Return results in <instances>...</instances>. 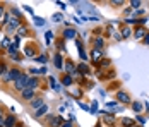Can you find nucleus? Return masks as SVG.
Instances as JSON below:
<instances>
[{
    "instance_id": "f257e3e1",
    "label": "nucleus",
    "mask_w": 149,
    "mask_h": 127,
    "mask_svg": "<svg viewBox=\"0 0 149 127\" xmlns=\"http://www.w3.org/2000/svg\"><path fill=\"white\" fill-rule=\"evenodd\" d=\"M21 74H22V71H21L19 67H10V69H7V71H5V74L2 76V79H0V81H2L3 84H14L15 81L19 79V76H21Z\"/></svg>"
},
{
    "instance_id": "f03ea898",
    "label": "nucleus",
    "mask_w": 149,
    "mask_h": 127,
    "mask_svg": "<svg viewBox=\"0 0 149 127\" xmlns=\"http://www.w3.org/2000/svg\"><path fill=\"white\" fill-rule=\"evenodd\" d=\"M45 122H46L48 127H62V124H63L65 120H63L62 115H52V113H48L45 117Z\"/></svg>"
},
{
    "instance_id": "7ed1b4c3",
    "label": "nucleus",
    "mask_w": 149,
    "mask_h": 127,
    "mask_svg": "<svg viewBox=\"0 0 149 127\" xmlns=\"http://www.w3.org/2000/svg\"><path fill=\"white\" fill-rule=\"evenodd\" d=\"M28 79H29V76H28L26 72H22V74L19 76V79H17L14 84H12V86H14V91H15V93H21V91H24V89H26Z\"/></svg>"
},
{
    "instance_id": "20e7f679",
    "label": "nucleus",
    "mask_w": 149,
    "mask_h": 127,
    "mask_svg": "<svg viewBox=\"0 0 149 127\" xmlns=\"http://www.w3.org/2000/svg\"><path fill=\"white\" fill-rule=\"evenodd\" d=\"M115 98H117V103H123V105H130L132 103V98H130V95L127 93V91H117V95H115Z\"/></svg>"
},
{
    "instance_id": "39448f33",
    "label": "nucleus",
    "mask_w": 149,
    "mask_h": 127,
    "mask_svg": "<svg viewBox=\"0 0 149 127\" xmlns=\"http://www.w3.org/2000/svg\"><path fill=\"white\" fill-rule=\"evenodd\" d=\"M22 22H21V19H15V17H10V21H9V24L5 26V31L7 33H15L17 28L21 26Z\"/></svg>"
},
{
    "instance_id": "423d86ee",
    "label": "nucleus",
    "mask_w": 149,
    "mask_h": 127,
    "mask_svg": "<svg viewBox=\"0 0 149 127\" xmlns=\"http://www.w3.org/2000/svg\"><path fill=\"white\" fill-rule=\"evenodd\" d=\"M77 38V31H75L74 28H63V31H62V40H75Z\"/></svg>"
},
{
    "instance_id": "0eeeda50",
    "label": "nucleus",
    "mask_w": 149,
    "mask_h": 127,
    "mask_svg": "<svg viewBox=\"0 0 149 127\" xmlns=\"http://www.w3.org/2000/svg\"><path fill=\"white\" fill-rule=\"evenodd\" d=\"M132 34H134L135 40H141V41H142V40H144V36L148 34V28H146V26H137V28L132 31Z\"/></svg>"
},
{
    "instance_id": "6e6552de",
    "label": "nucleus",
    "mask_w": 149,
    "mask_h": 127,
    "mask_svg": "<svg viewBox=\"0 0 149 127\" xmlns=\"http://www.w3.org/2000/svg\"><path fill=\"white\" fill-rule=\"evenodd\" d=\"M19 96H21L22 101H28V103H29L33 98H36V91H33V89H28V88H26L24 91H21V93H19Z\"/></svg>"
},
{
    "instance_id": "1a4fd4ad",
    "label": "nucleus",
    "mask_w": 149,
    "mask_h": 127,
    "mask_svg": "<svg viewBox=\"0 0 149 127\" xmlns=\"http://www.w3.org/2000/svg\"><path fill=\"white\" fill-rule=\"evenodd\" d=\"M24 55L29 57V58H36V45L34 43H29L24 46Z\"/></svg>"
},
{
    "instance_id": "9d476101",
    "label": "nucleus",
    "mask_w": 149,
    "mask_h": 127,
    "mask_svg": "<svg viewBox=\"0 0 149 127\" xmlns=\"http://www.w3.org/2000/svg\"><path fill=\"white\" fill-rule=\"evenodd\" d=\"M43 105H45V101H43V98H41V96H36V98H33L29 101V108H33L34 112H36L38 108H41Z\"/></svg>"
},
{
    "instance_id": "9b49d317",
    "label": "nucleus",
    "mask_w": 149,
    "mask_h": 127,
    "mask_svg": "<svg viewBox=\"0 0 149 127\" xmlns=\"http://www.w3.org/2000/svg\"><path fill=\"white\" fill-rule=\"evenodd\" d=\"M75 45H77V50H79V55L82 58V62H86V60H88V53H86V50H84V43L81 41L79 38H75Z\"/></svg>"
},
{
    "instance_id": "f8f14e48",
    "label": "nucleus",
    "mask_w": 149,
    "mask_h": 127,
    "mask_svg": "<svg viewBox=\"0 0 149 127\" xmlns=\"http://www.w3.org/2000/svg\"><path fill=\"white\" fill-rule=\"evenodd\" d=\"M101 58H103V52H101V50H96V48L91 50V62H93L94 65H96Z\"/></svg>"
},
{
    "instance_id": "ddd939ff",
    "label": "nucleus",
    "mask_w": 149,
    "mask_h": 127,
    "mask_svg": "<svg viewBox=\"0 0 149 127\" xmlns=\"http://www.w3.org/2000/svg\"><path fill=\"white\" fill-rule=\"evenodd\" d=\"M19 120H17V117H15V113H7L5 115V126L3 127H14Z\"/></svg>"
},
{
    "instance_id": "4468645a",
    "label": "nucleus",
    "mask_w": 149,
    "mask_h": 127,
    "mask_svg": "<svg viewBox=\"0 0 149 127\" xmlns=\"http://www.w3.org/2000/svg\"><path fill=\"white\" fill-rule=\"evenodd\" d=\"M26 88H28V89H33V91H38V88H40V79H38V77H31L29 76Z\"/></svg>"
},
{
    "instance_id": "2eb2a0df",
    "label": "nucleus",
    "mask_w": 149,
    "mask_h": 127,
    "mask_svg": "<svg viewBox=\"0 0 149 127\" xmlns=\"http://www.w3.org/2000/svg\"><path fill=\"white\" fill-rule=\"evenodd\" d=\"M15 34H17V38H26V36H29V28L26 24H21L15 31Z\"/></svg>"
},
{
    "instance_id": "dca6fc26",
    "label": "nucleus",
    "mask_w": 149,
    "mask_h": 127,
    "mask_svg": "<svg viewBox=\"0 0 149 127\" xmlns=\"http://www.w3.org/2000/svg\"><path fill=\"white\" fill-rule=\"evenodd\" d=\"M75 71L79 72L81 76H89V72H91V69H89V65L86 64V62H81L79 65H77V69Z\"/></svg>"
},
{
    "instance_id": "f3484780",
    "label": "nucleus",
    "mask_w": 149,
    "mask_h": 127,
    "mask_svg": "<svg viewBox=\"0 0 149 127\" xmlns=\"http://www.w3.org/2000/svg\"><path fill=\"white\" fill-rule=\"evenodd\" d=\"M63 62H65V60L62 58V53L57 52V53L53 55V65H55V69H63Z\"/></svg>"
},
{
    "instance_id": "a211bd4d",
    "label": "nucleus",
    "mask_w": 149,
    "mask_h": 127,
    "mask_svg": "<svg viewBox=\"0 0 149 127\" xmlns=\"http://www.w3.org/2000/svg\"><path fill=\"white\" fill-rule=\"evenodd\" d=\"M63 69H65V72L69 74V76H72L75 72V65H74V62L70 60V58H67L65 60V64H63Z\"/></svg>"
},
{
    "instance_id": "6ab92c4d",
    "label": "nucleus",
    "mask_w": 149,
    "mask_h": 127,
    "mask_svg": "<svg viewBox=\"0 0 149 127\" xmlns=\"http://www.w3.org/2000/svg\"><path fill=\"white\" fill-rule=\"evenodd\" d=\"M108 124V126H115V122H117V120H115V115H113V113H110V115H108V113H104V117L103 119H101V124Z\"/></svg>"
},
{
    "instance_id": "aec40b11",
    "label": "nucleus",
    "mask_w": 149,
    "mask_h": 127,
    "mask_svg": "<svg viewBox=\"0 0 149 127\" xmlns=\"http://www.w3.org/2000/svg\"><path fill=\"white\" fill-rule=\"evenodd\" d=\"M46 115H48V105H43L41 108H38L34 112V117L36 119H41V117H46Z\"/></svg>"
},
{
    "instance_id": "412c9836",
    "label": "nucleus",
    "mask_w": 149,
    "mask_h": 127,
    "mask_svg": "<svg viewBox=\"0 0 149 127\" xmlns=\"http://www.w3.org/2000/svg\"><path fill=\"white\" fill-rule=\"evenodd\" d=\"M93 43H94V48H96V50H101V52L104 50V41H103V38H101V36L94 38V40H93Z\"/></svg>"
},
{
    "instance_id": "4be33fe9",
    "label": "nucleus",
    "mask_w": 149,
    "mask_h": 127,
    "mask_svg": "<svg viewBox=\"0 0 149 127\" xmlns=\"http://www.w3.org/2000/svg\"><path fill=\"white\" fill-rule=\"evenodd\" d=\"M120 124H122V127H135V120L134 119H129V117H123L120 120Z\"/></svg>"
},
{
    "instance_id": "5701e85b",
    "label": "nucleus",
    "mask_w": 149,
    "mask_h": 127,
    "mask_svg": "<svg viewBox=\"0 0 149 127\" xmlns=\"http://www.w3.org/2000/svg\"><path fill=\"white\" fill-rule=\"evenodd\" d=\"M130 107H132V110H134L135 113L142 112V101H132V103H130Z\"/></svg>"
},
{
    "instance_id": "b1692460",
    "label": "nucleus",
    "mask_w": 149,
    "mask_h": 127,
    "mask_svg": "<svg viewBox=\"0 0 149 127\" xmlns=\"http://www.w3.org/2000/svg\"><path fill=\"white\" fill-rule=\"evenodd\" d=\"M130 34H132V29L129 28V26H123V28H122V31H120V36H122L123 40H125V38H129Z\"/></svg>"
},
{
    "instance_id": "393cba45",
    "label": "nucleus",
    "mask_w": 149,
    "mask_h": 127,
    "mask_svg": "<svg viewBox=\"0 0 149 127\" xmlns=\"http://www.w3.org/2000/svg\"><path fill=\"white\" fill-rule=\"evenodd\" d=\"M110 65H111V60H110V58H104V57L98 62V64H96V67H98V69H100V67H110Z\"/></svg>"
},
{
    "instance_id": "a878e982",
    "label": "nucleus",
    "mask_w": 149,
    "mask_h": 127,
    "mask_svg": "<svg viewBox=\"0 0 149 127\" xmlns=\"http://www.w3.org/2000/svg\"><path fill=\"white\" fill-rule=\"evenodd\" d=\"M72 83H74V77H72V76H69V74H67V76H63V77H62V84H63V86H70Z\"/></svg>"
},
{
    "instance_id": "bb28decb",
    "label": "nucleus",
    "mask_w": 149,
    "mask_h": 127,
    "mask_svg": "<svg viewBox=\"0 0 149 127\" xmlns=\"http://www.w3.org/2000/svg\"><path fill=\"white\" fill-rule=\"evenodd\" d=\"M17 50H19L17 48V43H10V46L7 48V53L9 55H14V53H17Z\"/></svg>"
},
{
    "instance_id": "cd10ccee",
    "label": "nucleus",
    "mask_w": 149,
    "mask_h": 127,
    "mask_svg": "<svg viewBox=\"0 0 149 127\" xmlns=\"http://www.w3.org/2000/svg\"><path fill=\"white\" fill-rule=\"evenodd\" d=\"M57 46H58V53L60 52H63V50H65V40H62V38H58V40H57Z\"/></svg>"
},
{
    "instance_id": "c85d7f7f",
    "label": "nucleus",
    "mask_w": 149,
    "mask_h": 127,
    "mask_svg": "<svg viewBox=\"0 0 149 127\" xmlns=\"http://www.w3.org/2000/svg\"><path fill=\"white\" fill-rule=\"evenodd\" d=\"M110 5H113V7H122V5H125V2H123V0H110Z\"/></svg>"
},
{
    "instance_id": "c756f323",
    "label": "nucleus",
    "mask_w": 149,
    "mask_h": 127,
    "mask_svg": "<svg viewBox=\"0 0 149 127\" xmlns=\"http://www.w3.org/2000/svg\"><path fill=\"white\" fill-rule=\"evenodd\" d=\"M10 46V40L9 38H3L2 41H0V48H9Z\"/></svg>"
},
{
    "instance_id": "7c9ffc66",
    "label": "nucleus",
    "mask_w": 149,
    "mask_h": 127,
    "mask_svg": "<svg viewBox=\"0 0 149 127\" xmlns=\"http://www.w3.org/2000/svg\"><path fill=\"white\" fill-rule=\"evenodd\" d=\"M50 84H52V88H53L55 91H60V84L55 81V79H53V77H50Z\"/></svg>"
},
{
    "instance_id": "2f4dec72",
    "label": "nucleus",
    "mask_w": 149,
    "mask_h": 127,
    "mask_svg": "<svg viewBox=\"0 0 149 127\" xmlns=\"http://www.w3.org/2000/svg\"><path fill=\"white\" fill-rule=\"evenodd\" d=\"M9 58H10V60H15V62H21V60H22V55L17 52V53H14V55H9Z\"/></svg>"
},
{
    "instance_id": "473e14b6",
    "label": "nucleus",
    "mask_w": 149,
    "mask_h": 127,
    "mask_svg": "<svg viewBox=\"0 0 149 127\" xmlns=\"http://www.w3.org/2000/svg\"><path fill=\"white\" fill-rule=\"evenodd\" d=\"M130 5H132V9H134V11H137V9L142 5V2H141V0H132V2H130Z\"/></svg>"
},
{
    "instance_id": "72a5a7b5",
    "label": "nucleus",
    "mask_w": 149,
    "mask_h": 127,
    "mask_svg": "<svg viewBox=\"0 0 149 127\" xmlns=\"http://www.w3.org/2000/svg\"><path fill=\"white\" fill-rule=\"evenodd\" d=\"M5 71H7V64H5V62H0V79H2V76L5 74Z\"/></svg>"
},
{
    "instance_id": "f704fd0d",
    "label": "nucleus",
    "mask_w": 149,
    "mask_h": 127,
    "mask_svg": "<svg viewBox=\"0 0 149 127\" xmlns=\"http://www.w3.org/2000/svg\"><path fill=\"white\" fill-rule=\"evenodd\" d=\"M72 96H74V98H81V96H82V91H81L79 88H75V89H72Z\"/></svg>"
},
{
    "instance_id": "c9c22d12",
    "label": "nucleus",
    "mask_w": 149,
    "mask_h": 127,
    "mask_svg": "<svg viewBox=\"0 0 149 127\" xmlns=\"http://www.w3.org/2000/svg\"><path fill=\"white\" fill-rule=\"evenodd\" d=\"M34 24L36 26H45V19L43 17H34Z\"/></svg>"
},
{
    "instance_id": "e433bc0d",
    "label": "nucleus",
    "mask_w": 149,
    "mask_h": 127,
    "mask_svg": "<svg viewBox=\"0 0 149 127\" xmlns=\"http://www.w3.org/2000/svg\"><path fill=\"white\" fill-rule=\"evenodd\" d=\"M117 108V101H108L106 103V110H115Z\"/></svg>"
},
{
    "instance_id": "4c0bfd02",
    "label": "nucleus",
    "mask_w": 149,
    "mask_h": 127,
    "mask_svg": "<svg viewBox=\"0 0 149 127\" xmlns=\"http://www.w3.org/2000/svg\"><path fill=\"white\" fill-rule=\"evenodd\" d=\"M89 110L93 113H96V110H98V101H96V100H93V101H91V108H89Z\"/></svg>"
},
{
    "instance_id": "58836bf2",
    "label": "nucleus",
    "mask_w": 149,
    "mask_h": 127,
    "mask_svg": "<svg viewBox=\"0 0 149 127\" xmlns=\"http://www.w3.org/2000/svg\"><path fill=\"white\" fill-rule=\"evenodd\" d=\"M36 62H40V64H46V55L43 53V55H38L36 57Z\"/></svg>"
},
{
    "instance_id": "ea45409f",
    "label": "nucleus",
    "mask_w": 149,
    "mask_h": 127,
    "mask_svg": "<svg viewBox=\"0 0 149 127\" xmlns=\"http://www.w3.org/2000/svg\"><path fill=\"white\" fill-rule=\"evenodd\" d=\"M5 115H7V113H3V110L0 112V127L5 126Z\"/></svg>"
},
{
    "instance_id": "a19ab883",
    "label": "nucleus",
    "mask_w": 149,
    "mask_h": 127,
    "mask_svg": "<svg viewBox=\"0 0 149 127\" xmlns=\"http://www.w3.org/2000/svg\"><path fill=\"white\" fill-rule=\"evenodd\" d=\"M45 38H46V43H52V38H53V33H52V31H46V33H45Z\"/></svg>"
},
{
    "instance_id": "79ce46f5",
    "label": "nucleus",
    "mask_w": 149,
    "mask_h": 127,
    "mask_svg": "<svg viewBox=\"0 0 149 127\" xmlns=\"http://www.w3.org/2000/svg\"><path fill=\"white\" fill-rule=\"evenodd\" d=\"M62 19H63V15L60 14H53V21H55V22H62Z\"/></svg>"
},
{
    "instance_id": "37998d69",
    "label": "nucleus",
    "mask_w": 149,
    "mask_h": 127,
    "mask_svg": "<svg viewBox=\"0 0 149 127\" xmlns=\"http://www.w3.org/2000/svg\"><path fill=\"white\" fill-rule=\"evenodd\" d=\"M3 15H5V7L0 4V19H3Z\"/></svg>"
},
{
    "instance_id": "c03bdc74",
    "label": "nucleus",
    "mask_w": 149,
    "mask_h": 127,
    "mask_svg": "<svg viewBox=\"0 0 149 127\" xmlns=\"http://www.w3.org/2000/svg\"><path fill=\"white\" fill-rule=\"evenodd\" d=\"M62 127H74V122H70V120H67V122H63Z\"/></svg>"
},
{
    "instance_id": "a18cd8bd",
    "label": "nucleus",
    "mask_w": 149,
    "mask_h": 127,
    "mask_svg": "<svg viewBox=\"0 0 149 127\" xmlns=\"http://www.w3.org/2000/svg\"><path fill=\"white\" fill-rule=\"evenodd\" d=\"M137 120H139V122H141V124H142V126H144V124H146V119H144V117H142V115H137Z\"/></svg>"
},
{
    "instance_id": "49530a36",
    "label": "nucleus",
    "mask_w": 149,
    "mask_h": 127,
    "mask_svg": "<svg viewBox=\"0 0 149 127\" xmlns=\"http://www.w3.org/2000/svg\"><path fill=\"white\" fill-rule=\"evenodd\" d=\"M142 43H144V45H149V31H148V34L144 36V40H142Z\"/></svg>"
},
{
    "instance_id": "de8ad7c7",
    "label": "nucleus",
    "mask_w": 149,
    "mask_h": 127,
    "mask_svg": "<svg viewBox=\"0 0 149 127\" xmlns=\"http://www.w3.org/2000/svg\"><path fill=\"white\" fill-rule=\"evenodd\" d=\"M57 5H58L62 11H65V4H63V2H58V0H57Z\"/></svg>"
},
{
    "instance_id": "09e8293b",
    "label": "nucleus",
    "mask_w": 149,
    "mask_h": 127,
    "mask_svg": "<svg viewBox=\"0 0 149 127\" xmlns=\"http://www.w3.org/2000/svg\"><path fill=\"white\" fill-rule=\"evenodd\" d=\"M31 74H40V69H29Z\"/></svg>"
},
{
    "instance_id": "8fccbe9b",
    "label": "nucleus",
    "mask_w": 149,
    "mask_h": 127,
    "mask_svg": "<svg viewBox=\"0 0 149 127\" xmlns=\"http://www.w3.org/2000/svg\"><path fill=\"white\" fill-rule=\"evenodd\" d=\"M14 127H26V126H24V124H22V122H17V124H15Z\"/></svg>"
},
{
    "instance_id": "3c124183",
    "label": "nucleus",
    "mask_w": 149,
    "mask_h": 127,
    "mask_svg": "<svg viewBox=\"0 0 149 127\" xmlns=\"http://www.w3.org/2000/svg\"><path fill=\"white\" fill-rule=\"evenodd\" d=\"M94 127H103V124H101V122H98V124H96Z\"/></svg>"
},
{
    "instance_id": "603ef678",
    "label": "nucleus",
    "mask_w": 149,
    "mask_h": 127,
    "mask_svg": "<svg viewBox=\"0 0 149 127\" xmlns=\"http://www.w3.org/2000/svg\"><path fill=\"white\" fill-rule=\"evenodd\" d=\"M135 127H142V126H137V124H135Z\"/></svg>"
},
{
    "instance_id": "864d4df0",
    "label": "nucleus",
    "mask_w": 149,
    "mask_h": 127,
    "mask_svg": "<svg viewBox=\"0 0 149 127\" xmlns=\"http://www.w3.org/2000/svg\"><path fill=\"white\" fill-rule=\"evenodd\" d=\"M0 112H2V107H0Z\"/></svg>"
}]
</instances>
